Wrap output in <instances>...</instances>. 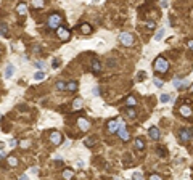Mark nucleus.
I'll list each match as a JSON object with an SVG mask.
<instances>
[{
    "mask_svg": "<svg viewBox=\"0 0 193 180\" xmlns=\"http://www.w3.org/2000/svg\"><path fill=\"white\" fill-rule=\"evenodd\" d=\"M179 137H180V140H182V142H188V140H192L193 132L190 130V129L184 127V129H180V132H179Z\"/></svg>",
    "mask_w": 193,
    "mask_h": 180,
    "instance_id": "39448f33",
    "label": "nucleus"
},
{
    "mask_svg": "<svg viewBox=\"0 0 193 180\" xmlns=\"http://www.w3.org/2000/svg\"><path fill=\"white\" fill-rule=\"evenodd\" d=\"M172 85H174L175 89H180V87L184 85V82H182L180 79H174V80H172Z\"/></svg>",
    "mask_w": 193,
    "mask_h": 180,
    "instance_id": "cd10ccee",
    "label": "nucleus"
},
{
    "mask_svg": "<svg viewBox=\"0 0 193 180\" xmlns=\"http://www.w3.org/2000/svg\"><path fill=\"white\" fill-rule=\"evenodd\" d=\"M163 37H164V28H161V29L156 31V34H154V40H156V42H159Z\"/></svg>",
    "mask_w": 193,
    "mask_h": 180,
    "instance_id": "a211bd4d",
    "label": "nucleus"
},
{
    "mask_svg": "<svg viewBox=\"0 0 193 180\" xmlns=\"http://www.w3.org/2000/svg\"><path fill=\"white\" fill-rule=\"evenodd\" d=\"M118 135L122 142H127L129 140V132L126 129V122L124 119H118Z\"/></svg>",
    "mask_w": 193,
    "mask_h": 180,
    "instance_id": "7ed1b4c3",
    "label": "nucleus"
},
{
    "mask_svg": "<svg viewBox=\"0 0 193 180\" xmlns=\"http://www.w3.org/2000/svg\"><path fill=\"white\" fill-rule=\"evenodd\" d=\"M154 71L156 73H167V69H169V63H167V60L166 58H163V56H159V58H156L154 60Z\"/></svg>",
    "mask_w": 193,
    "mask_h": 180,
    "instance_id": "f03ea898",
    "label": "nucleus"
},
{
    "mask_svg": "<svg viewBox=\"0 0 193 180\" xmlns=\"http://www.w3.org/2000/svg\"><path fill=\"white\" fill-rule=\"evenodd\" d=\"M92 71H94V73H100V71H102V64H100L98 61H94V63H92Z\"/></svg>",
    "mask_w": 193,
    "mask_h": 180,
    "instance_id": "5701e85b",
    "label": "nucleus"
},
{
    "mask_svg": "<svg viewBox=\"0 0 193 180\" xmlns=\"http://www.w3.org/2000/svg\"><path fill=\"white\" fill-rule=\"evenodd\" d=\"M158 154H159L161 158H166V156H167V151H166V148H158Z\"/></svg>",
    "mask_w": 193,
    "mask_h": 180,
    "instance_id": "c756f323",
    "label": "nucleus"
},
{
    "mask_svg": "<svg viewBox=\"0 0 193 180\" xmlns=\"http://www.w3.org/2000/svg\"><path fill=\"white\" fill-rule=\"evenodd\" d=\"M29 172H31L32 175H37V174H39V169H37V167H32V169H29Z\"/></svg>",
    "mask_w": 193,
    "mask_h": 180,
    "instance_id": "ea45409f",
    "label": "nucleus"
},
{
    "mask_svg": "<svg viewBox=\"0 0 193 180\" xmlns=\"http://www.w3.org/2000/svg\"><path fill=\"white\" fill-rule=\"evenodd\" d=\"M13 74H15V66H13V64H8V66H6V69H5V76H6V79H11Z\"/></svg>",
    "mask_w": 193,
    "mask_h": 180,
    "instance_id": "ddd939ff",
    "label": "nucleus"
},
{
    "mask_svg": "<svg viewBox=\"0 0 193 180\" xmlns=\"http://www.w3.org/2000/svg\"><path fill=\"white\" fill-rule=\"evenodd\" d=\"M145 77H147V74H145V73H143V71H140V73H139V74H137V80H143V79H145Z\"/></svg>",
    "mask_w": 193,
    "mask_h": 180,
    "instance_id": "72a5a7b5",
    "label": "nucleus"
},
{
    "mask_svg": "<svg viewBox=\"0 0 193 180\" xmlns=\"http://www.w3.org/2000/svg\"><path fill=\"white\" fill-rule=\"evenodd\" d=\"M77 125H79V129H81L82 132H87L89 129H90V122H89L87 119H84V117H79L77 119Z\"/></svg>",
    "mask_w": 193,
    "mask_h": 180,
    "instance_id": "6e6552de",
    "label": "nucleus"
},
{
    "mask_svg": "<svg viewBox=\"0 0 193 180\" xmlns=\"http://www.w3.org/2000/svg\"><path fill=\"white\" fill-rule=\"evenodd\" d=\"M56 89L58 90H66V84L61 82V80H58V82H56Z\"/></svg>",
    "mask_w": 193,
    "mask_h": 180,
    "instance_id": "7c9ffc66",
    "label": "nucleus"
},
{
    "mask_svg": "<svg viewBox=\"0 0 193 180\" xmlns=\"http://www.w3.org/2000/svg\"><path fill=\"white\" fill-rule=\"evenodd\" d=\"M126 103H127V106H135V105H137V100H135L134 97H127Z\"/></svg>",
    "mask_w": 193,
    "mask_h": 180,
    "instance_id": "393cba45",
    "label": "nucleus"
},
{
    "mask_svg": "<svg viewBox=\"0 0 193 180\" xmlns=\"http://www.w3.org/2000/svg\"><path fill=\"white\" fill-rule=\"evenodd\" d=\"M148 179H151V180H161V175H158V174H151Z\"/></svg>",
    "mask_w": 193,
    "mask_h": 180,
    "instance_id": "e433bc0d",
    "label": "nucleus"
},
{
    "mask_svg": "<svg viewBox=\"0 0 193 180\" xmlns=\"http://www.w3.org/2000/svg\"><path fill=\"white\" fill-rule=\"evenodd\" d=\"M126 113H127V116H129V117H135V110H132V106L127 108Z\"/></svg>",
    "mask_w": 193,
    "mask_h": 180,
    "instance_id": "c85d7f7f",
    "label": "nucleus"
},
{
    "mask_svg": "<svg viewBox=\"0 0 193 180\" xmlns=\"http://www.w3.org/2000/svg\"><path fill=\"white\" fill-rule=\"evenodd\" d=\"M32 6L34 8H42V6H45V0H32Z\"/></svg>",
    "mask_w": 193,
    "mask_h": 180,
    "instance_id": "412c9836",
    "label": "nucleus"
},
{
    "mask_svg": "<svg viewBox=\"0 0 193 180\" xmlns=\"http://www.w3.org/2000/svg\"><path fill=\"white\" fill-rule=\"evenodd\" d=\"M60 63H61V61L58 60V58H53V61H51V68H53V69H56V68L60 66Z\"/></svg>",
    "mask_w": 193,
    "mask_h": 180,
    "instance_id": "473e14b6",
    "label": "nucleus"
},
{
    "mask_svg": "<svg viewBox=\"0 0 193 180\" xmlns=\"http://www.w3.org/2000/svg\"><path fill=\"white\" fill-rule=\"evenodd\" d=\"M154 26H156V23H154V21H148L147 28H148V29H154Z\"/></svg>",
    "mask_w": 193,
    "mask_h": 180,
    "instance_id": "4c0bfd02",
    "label": "nucleus"
},
{
    "mask_svg": "<svg viewBox=\"0 0 193 180\" xmlns=\"http://www.w3.org/2000/svg\"><path fill=\"white\" fill-rule=\"evenodd\" d=\"M92 93H94L95 97H98V95H100V87H94V90H92Z\"/></svg>",
    "mask_w": 193,
    "mask_h": 180,
    "instance_id": "58836bf2",
    "label": "nucleus"
},
{
    "mask_svg": "<svg viewBox=\"0 0 193 180\" xmlns=\"http://www.w3.org/2000/svg\"><path fill=\"white\" fill-rule=\"evenodd\" d=\"M81 32H82V34H85V36H87V34H90V32H92V28H90V24H87V23H84V24L81 26Z\"/></svg>",
    "mask_w": 193,
    "mask_h": 180,
    "instance_id": "f3484780",
    "label": "nucleus"
},
{
    "mask_svg": "<svg viewBox=\"0 0 193 180\" xmlns=\"http://www.w3.org/2000/svg\"><path fill=\"white\" fill-rule=\"evenodd\" d=\"M50 142L53 145H60L61 142H63V135H61L60 132H51L50 134Z\"/></svg>",
    "mask_w": 193,
    "mask_h": 180,
    "instance_id": "0eeeda50",
    "label": "nucleus"
},
{
    "mask_svg": "<svg viewBox=\"0 0 193 180\" xmlns=\"http://www.w3.org/2000/svg\"><path fill=\"white\" fill-rule=\"evenodd\" d=\"M148 135H150L151 140H159V137H161L159 129H158V127H151L150 130H148Z\"/></svg>",
    "mask_w": 193,
    "mask_h": 180,
    "instance_id": "1a4fd4ad",
    "label": "nucleus"
},
{
    "mask_svg": "<svg viewBox=\"0 0 193 180\" xmlns=\"http://www.w3.org/2000/svg\"><path fill=\"white\" fill-rule=\"evenodd\" d=\"M77 167L82 169V167H84V162H82V161H77Z\"/></svg>",
    "mask_w": 193,
    "mask_h": 180,
    "instance_id": "37998d69",
    "label": "nucleus"
},
{
    "mask_svg": "<svg viewBox=\"0 0 193 180\" xmlns=\"http://www.w3.org/2000/svg\"><path fill=\"white\" fill-rule=\"evenodd\" d=\"M179 113H180L184 117H190V116H192V108L187 106V105H184V106L179 108Z\"/></svg>",
    "mask_w": 193,
    "mask_h": 180,
    "instance_id": "9d476101",
    "label": "nucleus"
},
{
    "mask_svg": "<svg viewBox=\"0 0 193 180\" xmlns=\"http://www.w3.org/2000/svg\"><path fill=\"white\" fill-rule=\"evenodd\" d=\"M16 11H18L19 15H21V16H24V15H26V13H27V5H26V3H24V2H21V3H19V5H18V8H16Z\"/></svg>",
    "mask_w": 193,
    "mask_h": 180,
    "instance_id": "4468645a",
    "label": "nucleus"
},
{
    "mask_svg": "<svg viewBox=\"0 0 193 180\" xmlns=\"http://www.w3.org/2000/svg\"><path fill=\"white\" fill-rule=\"evenodd\" d=\"M0 119H2V114H0Z\"/></svg>",
    "mask_w": 193,
    "mask_h": 180,
    "instance_id": "de8ad7c7",
    "label": "nucleus"
},
{
    "mask_svg": "<svg viewBox=\"0 0 193 180\" xmlns=\"http://www.w3.org/2000/svg\"><path fill=\"white\" fill-rule=\"evenodd\" d=\"M8 34V28L5 23H0V36H6Z\"/></svg>",
    "mask_w": 193,
    "mask_h": 180,
    "instance_id": "b1692460",
    "label": "nucleus"
},
{
    "mask_svg": "<svg viewBox=\"0 0 193 180\" xmlns=\"http://www.w3.org/2000/svg\"><path fill=\"white\" fill-rule=\"evenodd\" d=\"M119 40H121V43L126 45V47H132L134 42H135L134 36H132V34H129V32H121L119 34Z\"/></svg>",
    "mask_w": 193,
    "mask_h": 180,
    "instance_id": "20e7f679",
    "label": "nucleus"
},
{
    "mask_svg": "<svg viewBox=\"0 0 193 180\" xmlns=\"http://www.w3.org/2000/svg\"><path fill=\"white\" fill-rule=\"evenodd\" d=\"M34 79H36L37 82H40V80H44V79H45V71L39 69L36 74H34Z\"/></svg>",
    "mask_w": 193,
    "mask_h": 180,
    "instance_id": "2eb2a0df",
    "label": "nucleus"
},
{
    "mask_svg": "<svg viewBox=\"0 0 193 180\" xmlns=\"http://www.w3.org/2000/svg\"><path fill=\"white\" fill-rule=\"evenodd\" d=\"M56 32H58V37H60V40H63V42H66V40L69 39V31L64 29L63 26H60V28L56 29Z\"/></svg>",
    "mask_w": 193,
    "mask_h": 180,
    "instance_id": "423d86ee",
    "label": "nucleus"
},
{
    "mask_svg": "<svg viewBox=\"0 0 193 180\" xmlns=\"http://www.w3.org/2000/svg\"><path fill=\"white\" fill-rule=\"evenodd\" d=\"M153 82H154V85H156L158 89H161V87H163V80H159V79H154Z\"/></svg>",
    "mask_w": 193,
    "mask_h": 180,
    "instance_id": "f704fd0d",
    "label": "nucleus"
},
{
    "mask_svg": "<svg viewBox=\"0 0 193 180\" xmlns=\"http://www.w3.org/2000/svg\"><path fill=\"white\" fill-rule=\"evenodd\" d=\"M95 143H96V137L95 135H92V137H89V138H85L84 140V145L85 147H89V148H92Z\"/></svg>",
    "mask_w": 193,
    "mask_h": 180,
    "instance_id": "f8f14e48",
    "label": "nucleus"
},
{
    "mask_svg": "<svg viewBox=\"0 0 193 180\" xmlns=\"http://www.w3.org/2000/svg\"><path fill=\"white\" fill-rule=\"evenodd\" d=\"M72 175H74V172H72L71 169H64V171H63V177L64 179H71Z\"/></svg>",
    "mask_w": 193,
    "mask_h": 180,
    "instance_id": "a878e982",
    "label": "nucleus"
},
{
    "mask_svg": "<svg viewBox=\"0 0 193 180\" xmlns=\"http://www.w3.org/2000/svg\"><path fill=\"white\" fill-rule=\"evenodd\" d=\"M61 23H63V19H61V16L58 13H51L47 19V26L50 29H58L61 26Z\"/></svg>",
    "mask_w": 193,
    "mask_h": 180,
    "instance_id": "f257e3e1",
    "label": "nucleus"
},
{
    "mask_svg": "<svg viewBox=\"0 0 193 180\" xmlns=\"http://www.w3.org/2000/svg\"><path fill=\"white\" fill-rule=\"evenodd\" d=\"M135 148L139 151H142L143 148H145V142H143V138H137L135 140Z\"/></svg>",
    "mask_w": 193,
    "mask_h": 180,
    "instance_id": "6ab92c4d",
    "label": "nucleus"
},
{
    "mask_svg": "<svg viewBox=\"0 0 193 180\" xmlns=\"http://www.w3.org/2000/svg\"><path fill=\"white\" fill-rule=\"evenodd\" d=\"M16 143H18L16 140H11V142H10V147H16Z\"/></svg>",
    "mask_w": 193,
    "mask_h": 180,
    "instance_id": "a18cd8bd",
    "label": "nucleus"
},
{
    "mask_svg": "<svg viewBox=\"0 0 193 180\" xmlns=\"http://www.w3.org/2000/svg\"><path fill=\"white\" fill-rule=\"evenodd\" d=\"M134 179H137V180L143 179V174H142V172H134Z\"/></svg>",
    "mask_w": 193,
    "mask_h": 180,
    "instance_id": "c9c22d12",
    "label": "nucleus"
},
{
    "mask_svg": "<svg viewBox=\"0 0 193 180\" xmlns=\"http://www.w3.org/2000/svg\"><path fill=\"white\" fill-rule=\"evenodd\" d=\"M66 90H69V92L77 90V82H76V80H72V82H68V84H66Z\"/></svg>",
    "mask_w": 193,
    "mask_h": 180,
    "instance_id": "aec40b11",
    "label": "nucleus"
},
{
    "mask_svg": "<svg viewBox=\"0 0 193 180\" xmlns=\"http://www.w3.org/2000/svg\"><path fill=\"white\" fill-rule=\"evenodd\" d=\"M192 93H193V85H192Z\"/></svg>",
    "mask_w": 193,
    "mask_h": 180,
    "instance_id": "49530a36",
    "label": "nucleus"
},
{
    "mask_svg": "<svg viewBox=\"0 0 193 180\" xmlns=\"http://www.w3.org/2000/svg\"><path fill=\"white\" fill-rule=\"evenodd\" d=\"M21 147H23V148H27V147H29V142H27V140H23V142H21Z\"/></svg>",
    "mask_w": 193,
    "mask_h": 180,
    "instance_id": "a19ab883",
    "label": "nucleus"
},
{
    "mask_svg": "<svg viewBox=\"0 0 193 180\" xmlns=\"http://www.w3.org/2000/svg\"><path fill=\"white\" fill-rule=\"evenodd\" d=\"M6 161H8V164L11 166V167H15V166H18V159H16L15 156H8V158H6Z\"/></svg>",
    "mask_w": 193,
    "mask_h": 180,
    "instance_id": "4be33fe9",
    "label": "nucleus"
},
{
    "mask_svg": "<svg viewBox=\"0 0 193 180\" xmlns=\"http://www.w3.org/2000/svg\"><path fill=\"white\" fill-rule=\"evenodd\" d=\"M187 45H188V48H190V50H193V40H188Z\"/></svg>",
    "mask_w": 193,
    "mask_h": 180,
    "instance_id": "79ce46f5",
    "label": "nucleus"
},
{
    "mask_svg": "<svg viewBox=\"0 0 193 180\" xmlns=\"http://www.w3.org/2000/svg\"><path fill=\"white\" fill-rule=\"evenodd\" d=\"M82 106H84V101H82V98H76V100L72 101V108H74V110H81Z\"/></svg>",
    "mask_w": 193,
    "mask_h": 180,
    "instance_id": "dca6fc26",
    "label": "nucleus"
},
{
    "mask_svg": "<svg viewBox=\"0 0 193 180\" xmlns=\"http://www.w3.org/2000/svg\"><path fill=\"white\" fill-rule=\"evenodd\" d=\"M159 100H161V103H169V100H171V95H169V93H163Z\"/></svg>",
    "mask_w": 193,
    "mask_h": 180,
    "instance_id": "bb28decb",
    "label": "nucleus"
},
{
    "mask_svg": "<svg viewBox=\"0 0 193 180\" xmlns=\"http://www.w3.org/2000/svg\"><path fill=\"white\" fill-rule=\"evenodd\" d=\"M106 129H108L109 134H116L118 132V121H109L106 124Z\"/></svg>",
    "mask_w": 193,
    "mask_h": 180,
    "instance_id": "9b49d317",
    "label": "nucleus"
},
{
    "mask_svg": "<svg viewBox=\"0 0 193 180\" xmlns=\"http://www.w3.org/2000/svg\"><path fill=\"white\" fill-rule=\"evenodd\" d=\"M19 179H21V180H27V174H21V175H19Z\"/></svg>",
    "mask_w": 193,
    "mask_h": 180,
    "instance_id": "c03bdc74",
    "label": "nucleus"
},
{
    "mask_svg": "<svg viewBox=\"0 0 193 180\" xmlns=\"http://www.w3.org/2000/svg\"><path fill=\"white\" fill-rule=\"evenodd\" d=\"M36 68H37V69L45 71V63H44V61H37V63H36Z\"/></svg>",
    "mask_w": 193,
    "mask_h": 180,
    "instance_id": "2f4dec72",
    "label": "nucleus"
}]
</instances>
